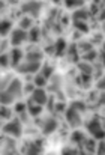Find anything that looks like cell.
Instances as JSON below:
<instances>
[{
  "instance_id": "cell-1",
  "label": "cell",
  "mask_w": 105,
  "mask_h": 155,
  "mask_svg": "<svg viewBox=\"0 0 105 155\" xmlns=\"http://www.w3.org/2000/svg\"><path fill=\"white\" fill-rule=\"evenodd\" d=\"M3 136L6 137H14V139H20L24 133V125L20 122L18 117H12L9 120H6L3 125H2V130Z\"/></svg>"
},
{
  "instance_id": "cell-2",
  "label": "cell",
  "mask_w": 105,
  "mask_h": 155,
  "mask_svg": "<svg viewBox=\"0 0 105 155\" xmlns=\"http://www.w3.org/2000/svg\"><path fill=\"white\" fill-rule=\"evenodd\" d=\"M86 128H87V133L95 140H102L104 139V128H102V122H101L99 114H93L89 119V122L86 124Z\"/></svg>"
},
{
  "instance_id": "cell-3",
  "label": "cell",
  "mask_w": 105,
  "mask_h": 155,
  "mask_svg": "<svg viewBox=\"0 0 105 155\" xmlns=\"http://www.w3.org/2000/svg\"><path fill=\"white\" fill-rule=\"evenodd\" d=\"M41 66H42V62H32V60H26V59H23L17 66H15V69L20 72V74H36V72H39V69H41Z\"/></svg>"
},
{
  "instance_id": "cell-4",
  "label": "cell",
  "mask_w": 105,
  "mask_h": 155,
  "mask_svg": "<svg viewBox=\"0 0 105 155\" xmlns=\"http://www.w3.org/2000/svg\"><path fill=\"white\" fill-rule=\"evenodd\" d=\"M65 114V120L68 122V125L71 128H80L81 124H83V117H81V113L77 111L75 108H72L71 105L66 107V110L63 111Z\"/></svg>"
},
{
  "instance_id": "cell-5",
  "label": "cell",
  "mask_w": 105,
  "mask_h": 155,
  "mask_svg": "<svg viewBox=\"0 0 105 155\" xmlns=\"http://www.w3.org/2000/svg\"><path fill=\"white\" fill-rule=\"evenodd\" d=\"M41 11H42V3L38 2V0H27L21 6V12L24 15L32 17V18H38L39 14H41Z\"/></svg>"
},
{
  "instance_id": "cell-6",
  "label": "cell",
  "mask_w": 105,
  "mask_h": 155,
  "mask_svg": "<svg viewBox=\"0 0 105 155\" xmlns=\"http://www.w3.org/2000/svg\"><path fill=\"white\" fill-rule=\"evenodd\" d=\"M39 128H41V133H42L44 136H50V134L57 131L59 122H57L56 117L48 116V117H44V119L39 120Z\"/></svg>"
},
{
  "instance_id": "cell-7",
  "label": "cell",
  "mask_w": 105,
  "mask_h": 155,
  "mask_svg": "<svg viewBox=\"0 0 105 155\" xmlns=\"http://www.w3.org/2000/svg\"><path fill=\"white\" fill-rule=\"evenodd\" d=\"M27 41V30H23L20 27L11 30V45L12 47H20Z\"/></svg>"
},
{
  "instance_id": "cell-8",
  "label": "cell",
  "mask_w": 105,
  "mask_h": 155,
  "mask_svg": "<svg viewBox=\"0 0 105 155\" xmlns=\"http://www.w3.org/2000/svg\"><path fill=\"white\" fill-rule=\"evenodd\" d=\"M6 91L15 98V101H18V100H21L23 98V83H21V80H18V78H12L11 81H9V84L6 86Z\"/></svg>"
},
{
  "instance_id": "cell-9",
  "label": "cell",
  "mask_w": 105,
  "mask_h": 155,
  "mask_svg": "<svg viewBox=\"0 0 105 155\" xmlns=\"http://www.w3.org/2000/svg\"><path fill=\"white\" fill-rule=\"evenodd\" d=\"M23 155H42V140L36 139L26 143L23 148Z\"/></svg>"
},
{
  "instance_id": "cell-10",
  "label": "cell",
  "mask_w": 105,
  "mask_h": 155,
  "mask_svg": "<svg viewBox=\"0 0 105 155\" xmlns=\"http://www.w3.org/2000/svg\"><path fill=\"white\" fill-rule=\"evenodd\" d=\"M30 100L38 105H45L48 100V92L45 91V87H35L33 92L30 94Z\"/></svg>"
},
{
  "instance_id": "cell-11",
  "label": "cell",
  "mask_w": 105,
  "mask_h": 155,
  "mask_svg": "<svg viewBox=\"0 0 105 155\" xmlns=\"http://www.w3.org/2000/svg\"><path fill=\"white\" fill-rule=\"evenodd\" d=\"M86 139H87L86 133H83V131H81V130H78V128H75V130L71 133V142H72L75 146L83 148V145H84Z\"/></svg>"
},
{
  "instance_id": "cell-12",
  "label": "cell",
  "mask_w": 105,
  "mask_h": 155,
  "mask_svg": "<svg viewBox=\"0 0 105 155\" xmlns=\"http://www.w3.org/2000/svg\"><path fill=\"white\" fill-rule=\"evenodd\" d=\"M23 59H24V51H23L20 47H14V48L9 51V63H11L12 66H17Z\"/></svg>"
},
{
  "instance_id": "cell-13",
  "label": "cell",
  "mask_w": 105,
  "mask_h": 155,
  "mask_svg": "<svg viewBox=\"0 0 105 155\" xmlns=\"http://www.w3.org/2000/svg\"><path fill=\"white\" fill-rule=\"evenodd\" d=\"M90 18V12L86 8H77L72 12V21H87Z\"/></svg>"
},
{
  "instance_id": "cell-14",
  "label": "cell",
  "mask_w": 105,
  "mask_h": 155,
  "mask_svg": "<svg viewBox=\"0 0 105 155\" xmlns=\"http://www.w3.org/2000/svg\"><path fill=\"white\" fill-rule=\"evenodd\" d=\"M66 47H68V44H66V41L63 39V38H59L54 44H52V54L56 56V57H62L65 51H66Z\"/></svg>"
},
{
  "instance_id": "cell-15",
  "label": "cell",
  "mask_w": 105,
  "mask_h": 155,
  "mask_svg": "<svg viewBox=\"0 0 105 155\" xmlns=\"http://www.w3.org/2000/svg\"><path fill=\"white\" fill-rule=\"evenodd\" d=\"M66 56H68V60L72 62V63H77L80 60V51L77 48V44H69L66 47Z\"/></svg>"
},
{
  "instance_id": "cell-16",
  "label": "cell",
  "mask_w": 105,
  "mask_h": 155,
  "mask_svg": "<svg viewBox=\"0 0 105 155\" xmlns=\"http://www.w3.org/2000/svg\"><path fill=\"white\" fill-rule=\"evenodd\" d=\"M27 113L32 116V119H35V117H39L41 114H42V110H44V107L42 105H38V104H35L32 100H29L27 101Z\"/></svg>"
},
{
  "instance_id": "cell-17",
  "label": "cell",
  "mask_w": 105,
  "mask_h": 155,
  "mask_svg": "<svg viewBox=\"0 0 105 155\" xmlns=\"http://www.w3.org/2000/svg\"><path fill=\"white\" fill-rule=\"evenodd\" d=\"M77 68H78L80 74H87V75H92L93 74V63H90V62L78 60L77 62Z\"/></svg>"
},
{
  "instance_id": "cell-18",
  "label": "cell",
  "mask_w": 105,
  "mask_h": 155,
  "mask_svg": "<svg viewBox=\"0 0 105 155\" xmlns=\"http://www.w3.org/2000/svg\"><path fill=\"white\" fill-rule=\"evenodd\" d=\"M24 59H26V60H32V62H42L44 53L36 50V48H33V50L30 48L27 53H24Z\"/></svg>"
},
{
  "instance_id": "cell-19",
  "label": "cell",
  "mask_w": 105,
  "mask_h": 155,
  "mask_svg": "<svg viewBox=\"0 0 105 155\" xmlns=\"http://www.w3.org/2000/svg\"><path fill=\"white\" fill-rule=\"evenodd\" d=\"M92 81H93V77H92V75H87V74H80V75L75 78V83H77L80 87H84V89L90 87Z\"/></svg>"
},
{
  "instance_id": "cell-20",
  "label": "cell",
  "mask_w": 105,
  "mask_h": 155,
  "mask_svg": "<svg viewBox=\"0 0 105 155\" xmlns=\"http://www.w3.org/2000/svg\"><path fill=\"white\" fill-rule=\"evenodd\" d=\"M98 59H99V53L96 51L95 48L80 54V60H86V62H90V63H95Z\"/></svg>"
},
{
  "instance_id": "cell-21",
  "label": "cell",
  "mask_w": 105,
  "mask_h": 155,
  "mask_svg": "<svg viewBox=\"0 0 105 155\" xmlns=\"http://www.w3.org/2000/svg\"><path fill=\"white\" fill-rule=\"evenodd\" d=\"M39 39H41V29L39 27H30L29 30H27V41H30L32 44H36V42H39Z\"/></svg>"
},
{
  "instance_id": "cell-22",
  "label": "cell",
  "mask_w": 105,
  "mask_h": 155,
  "mask_svg": "<svg viewBox=\"0 0 105 155\" xmlns=\"http://www.w3.org/2000/svg\"><path fill=\"white\" fill-rule=\"evenodd\" d=\"M14 103H15V98L6 89H2L0 91V105H11Z\"/></svg>"
},
{
  "instance_id": "cell-23",
  "label": "cell",
  "mask_w": 105,
  "mask_h": 155,
  "mask_svg": "<svg viewBox=\"0 0 105 155\" xmlns=\"http://www.w3.org/2000/svg\"><path fill=\"white\" fill-rule=\"evenodd\" d=\"M12 30V21L11 20H2L0 21V38H5Z\"/></svg>"
},
{
  "instance_id": "cell-24",
  "label": "cell",
  "mask_w": 105,
  "mask_h": 155,
  "mask_svg": "<svg viewBox=\"0 0 105 155\" xmlns=\"http://www.w3.org/2000/svg\"><path fill=\"white\" fill-rule=\"evenodd\" d=\"M18 27L23 29V30H29L30 27H33V18L29 17V15H24L23 18H20V21H18Z\"/></svg>"
},
{
  "instance_id": "cell-25",
  "label": "cell",
  "mask_w": 105,
  "mask_h": 155,
  "mask_svg": "<svg viewBox=\"0 0 105 155\" xmlns=\"http://www.w3.org/2000/svg\"><path fill=\"white\" fill-rule=\"evenodd\" d=\"M32 81H33V84H35L36 87H45V86L48 84V80H47V78H45V77H44L41 72H36Z\"/></svg>"
},
{
  "instance_id": "cell-26",
  "label": "cell",
  "mask_w": 105,
  "mask_h": 155,
  "mask_svg": "<svg viewBox=\"0 0 105 155\" xmlns=\"http://www.w3.org/2000/svg\"><path fill=\"white\" fill-rule=\"evenodd\" d=\"M12 119V110L9 105H0V120H9Z\"/></svg>"
},
{
  "instance_id": "cell-27",
  "label": "cell",
  "mask_w": 105,
  "mask_h": 155,
  "mask_svg": "<svg viewBox=\"0 0 105 155\" xmlns=\"http://www.w3.org/2000/svg\"><path fill=\"white\" fill-rule=\"evenodd\" d=\"M77 48H78V51L81 54V53H86V51H89V50H92L93 48V44L90 41H80V42H77Z\"/></svg>"
},
{
  "instance_id": "cell-28",
  "label": "cell",
  "mask_w": 105,
  "mask_h": 155,
  "mask_svg": "<svg viewBox=\"0 0 105 155\" xmlns=\"http://www.w3.org/2000/svg\"><path fill=\"white\" fill-rule=\"evenodd\" d=\"M72 108H75L77 111H80V113H84L86 110H87V104L86 101H80V100H75V101H72V103L69 104Z\"/></svg>"
},
{
  "instance_id": "cell-29",
  "label": "cell",
  "mask_w": 105,
  "mask_h": 155,
  "mask_svg": "<svg viewBox=\"0 0 105 155\" xmlns=\"http://www.w3.org/2000/svg\"><path fill=\"white\" fill-rule=\"evenodd\" d=\"M68 9H77L84 5V0H62Z\"/></svg>"
},
{
  "instance_id": "cell-30",
  "label": "cell",
  "mask_w": 105,
  "mask_h": 155,
  "mask_svg": "<svg viewBox=\"0 0 105 155\" xmlns=\"http://www.w3.org/2000/svg\"><path fill=\"white\" fill-rule=\"evenodd\" d=\"M72 23H74V27L77 29V32H80V33H89L87 21H72Z\"/></svg>"
},
{
  "instance_id": "cell-31",
  "label": "cell",
  "mask_w": 105,
  "mask_h": 155,
  "mask_svg": "<svg viewBox=\"0 0 105 155\" xmlns=\"http://www.w3.org/2000/svg\"><path fill=\"white\" fill-rule=\"evenodd\" d=\"M39 72H41V74H42V75H44L47 80H48L52 74H54V68H52L51 65H44V63H42V66H41Z\"/></svg>"
},
{
  "instance_id": "cell-32",
  "label": "cell",
  "mask_w": 105,
  "mask_h": 155,
  "mask_svg": "<svg viewBox=\"0 0 105 155\" xmlns=\"http://www.w3.org/2000/svg\"><path fill=\"white\" fill-rule=\"evenodd\" d=\"M18 119H20V122L23 124V125H27V124H30V120H32V116L27 113V110L26 111H23V113H18V116H17Z\"/></svg>"
},
{
  "instance_id": "cell-33",
  "label": "cell",
  "mask_w": 105,
  "mask_h": 155,
  "mask_svg": "<svg viewBox=\"0 0 105 155\" xmlns=\"http://www.w3.org/2000/svg\"><path fill=\"white\" fill-rule=\"evenodd\" d=\"M60 155H78V149L74 146H63Z\"/></svg>"
},
{
  "instance_id": "cell-34",
  "label": "cell",
  "mask_w": 105,
  "mask_h": 155,
  "mask_svg": "<svg viewBox=\"0 0 105 155\" xmlns=\"http://www.w3.org/2000/svg\"><path fill=\"white\" fill-rule=\"evenodd\" d=\"M15 108H14V110H15V113H17V114H18V113H23V111H26V110H27V104L26 103H23V101H20V100H18V101H15Z\"/></svg>"
},
{
  "instance_id": "cell-35",
  "label": "cell",
  "mask_w": 105,
  "mask_h": 155,
  "mask_svg": "<svg viewBox=\"0 0 105 155\" xmlns=\"http://www.w3.org/2000/svg\"><path fill=\"white\" fill-rule=\"evenodd\" d=\"M9 66V53H0V68Z\"/></svg>"
},
{
  "instance_id": "cell-36",
  "label": "cell",
  "mask_w": 105,
  "mask_h": 155,
  "mask_svg": "<svg viewBox=\"0 0 105 155\" xmlns=\"http://www.w3.org/2000/svg\"><path fill=\"white\" fill-rule=\"evenodd\" d=\"M35 87H36V86L33 84V81H27V84H23V94H24V95H30Z\"/></svg>"
},
{
  "instance_id": "cell-37",
  "label": "cell",
  "mask_w": 105,
  "mask_h": 155,
  "mask_svg": "<svg viewBox=\"0 0 105 155\" xmlns=\"http://www.w3.org/2000/svg\"><path fill=\"white\" fill-rule=\"evenodd\" d=\"M95 155H105L104 140H98V143H96V149H95Z\"/></svg>"
},
{
  "instance_id": "cell-38",
  "label": "cell",
  "mask_w": 105,
  "mask_h": 155,
  "mask_svg": "<svg viewBox=\"0 0 105 155\" xmlns=\"http://www.w3.org/2000/svg\"><path fill=\"white\" fill-rule=\"evenodd\" d=\"M66 104L63 103V101H56V104H54V111H57V113H63L65 110H66Z\"/></svg>"
},
{
  "instance_id": "cell-39",
  "label": "cell",
  "mask_w": 105,
  "mask_h": 155,
  "mask_svg": "<svg viewBox=\"0 0 105 155\" xmlns=\"http://www.w3.org/2000/svg\"><path fill=\"white\" fill-rule=\"evenodd\" d=\"M2 155H21V154L17 151V148L15 149H6V148H3L2 149Z\"/></svg>"
},
{
  "instance_id": "cell-40",
  "label": "cell",
  "mask_w": 105,
  "mask_h": 155,
  "mask_svg": "<svg viewBox=\"0 0 105 155\" xmlns=\"http://www.w3.org/2000/svg\"><path fill=\"white\" fill-rule=\"evenodd\" d=\"M104 78H98V83H96V89H98V92H102L104 91Z\"/></svg>"
},
{
  "instance_id": "cell-41",
  "label": "cell",
  "mask_w": 105,
  "mask_h": 155,
  "mask_svg": "<svg viewBox=\"0 0 105 155\" xmlns=\"http://www.w3.org/2000/svg\"><path fill=\"white\" fill-rule=\"evenodd\" d=\"M52 3H56V5H59V3H62V0H52Z\"/></svg>"
},
{
  "instance_id": "cell-42",
  "label": "cell",
  "mask_w": 105,
  "mask_h": 155,
  "mask_svg": "<svg viewBox=\"0 0 105 155\" xmlns=\"http://www.w3.org/2000/svg\"><path fill=\"white\" fill-rule=\"evenodd\" d=\"M2 143H3V139L0 137V148H2Z\"/></svg>"
},
{
  "instance_id": "cell-43",
  "label": "cell",
  "mask_w": 105,
  "mask_h": 155,
  "mask_svg": "<svg viewBox=\"0 0 105 155\" xmlns=\"http://www.w3.org/2000/svg\"><path fill=\"white\" fill-rule=\"evenodd\" d=\"M2 125H3V120H0V130H2Z\"/></svg>"
},
{
  "instance_id": "cell-44",
  "label": "cell",
  "mask_w": 105,
  "mask_h": 155,
  "mask_svg": "<svg viewBox=\"0 0 105 155\" xmlns=\"http://www.w3.org/2000/svg\"><path fill=\"white\" fill-rule=\"evenodd\" d=\"M84 2H86V0H84Z\"/></svg>"
}]
</instances>
